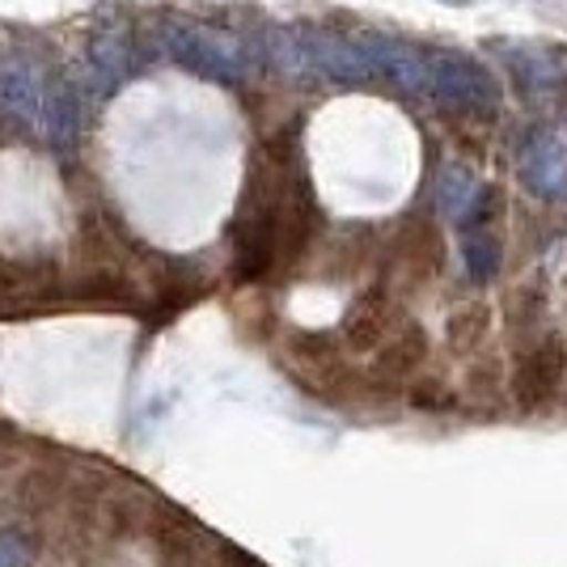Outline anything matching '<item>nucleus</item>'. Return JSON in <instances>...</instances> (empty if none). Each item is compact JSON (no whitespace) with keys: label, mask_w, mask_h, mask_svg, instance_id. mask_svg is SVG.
Instances as JSON below:
<instances>
[{"label":"nucleus","mask_w":567,"mask_h":567,"mask_svg":"<svg viewBox=\"0 0 567 567\" xmlns=\"http://www.w3.org/2000/svg\"><path fill=\"white\" fill-rule=\"evenodd\" d=\"M567 381V339L559 331H543L534 343L513 352V402L520 411H543L564 394Z\"/></svg>","instance_id":"obj_1"},{"label":"nucleus","mask_w":567,"mask_h":567,"mask_svg":"<svg viewBox=\"0 0 567 567\" xmlns=\"http://www.w3.org/2000/svg\"><path fill=\"white\" fill-rule=\"evenodd\" d=\"M432 60V94L450 111L462 115H487L499 106V81L471 55H427Z\"/></svg>","instance_id":"obj_2"},{"label":"nucleus","mask_w":567,"mask_h":567,"mask_svg":"<svg viewBox=\"0 0 567 567\" xmlns=\"http://www.w3.org/2000/svg\"><path fill=\"white\" fill-rule=\"evenodd\" d=\"M520 183L529 195H538L546 204L564 199L567 195V148L559 141V132L550 127H538L525 136V148H520Z\"/></svg>","instance_id":"obj_3"},{"label":"nucleus","mask_w":567,"mask_h":567,"mask_svg":"<svg viewBox=\"0 0 567 567\" xmlns=\"http://www.w3.org/2000/svg\"><path fill=\"white\" fill-rule=\"evenodd\" d=\"M399 309L390 301V292H381V288H369V292H360L348 309V318H343V339L352 343V352H381V343L390 339V334L399 331Z\"/></svg>","instance_id":"obj_4"},{"label":"nucleus","mask_w":567,"mask_h":567,"mask_svg":"<svg viewBox=\"0 0 567 567\" xmlns=\"http://www.w3.org/2000/svg\"><path fill=\"white\" fill-rule=\"evenodd\" d=\"M424 360H427L424 331H420L415 322H406V318H402L399 331H394L390 339H385V343H381L378 364H373V378L385 381V385H399V381L415 378Z\"/></svg>","instance_id":"obj_5"},{"label":"nucleus","mask_w":567,"mask_h":567,"mask_svg":"<svg viewBox=\"0 0 567 567\" xmlns=\"http://www.w3.org/2000/svg\"><path fill=\"white\" fill-rule=\"evenodd\" d=\"M483 183L474 178L471 166L453 162V166L441 169V183H436V208L450 216V220H474L478 204H483Z\"/></svg>","instance_id":"obj_6"},{"label":"nucleus","mask_w":567,"mask_h":567,"mask_svg":"<svg viewBox=\"0 0 567 567\" xmlns=\"http://www.w3.org/2000/svg\"><path fill=\"white\" fill-rule=\"evenodd\" d=\"M487 334H492V309L483 306V301H471V306L453 309V318H450V348L457 355H466V360H471L474 352H483Z\"/></svg>","instance_id":"obj_7"},{"label":"nucleus","mask_w":567,"mask_h":567,"mask_svg":"<svg viewBox=\"0 0 567 567\" xmlns=\"http://www.w3.org/2000/svg\"><path fill=\"white\" fill-rule=\"evenodd\" d=\"M462 259H466V271H471L474 284L496 280L499 271V241L492 234H471L462 241Z\"/></svg>","instance_id":"obj_8"},{"label":"nucleus","mask_w":567,"mask_h":567,"mask_svg":"<svg viewBox=\"0 0 567 567\" xmlns=\"http://www.w3.org/2000/svg\"><path fill=\"white\" fill-rule=\"evenodd\" d=\"M462 394H471V399H483V406L492 411L499 402V369L496 360L487 355V360H471V369H466V390Z\"/></svg>","instance_id":"obj_9"},{"label":"nucleus","mask_w":567,"mask_h":567,"mask_svg":"<svg viewBox=\"0 0 567 567\" xmlns=\"http://www.w3.org/2000/svg\"><path fill=\"white\" fill-rule=\"evenodd\" d=\"M0 567H30V543L18 529H0Z\"/></svg>","instance_id":"obj_10"},{"label":"nucleus","mask_w":567,"mask_h":567,"mask_svg":"<svg viewBox=\"0 0 567 567\" xmlns=\"http://www.w3.org/2000/svg\"><path fill=\"white\" fill-rule=\"evenodd\" d=\"M415 402H420V406H453V394L450 390H441V385H420V390H415Z\"/></svg>","instance_id":"obj_11"}]
</instances>
